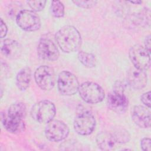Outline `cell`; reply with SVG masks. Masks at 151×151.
<instances>
[{
    "mask_svg": "<svg viewBox=\"0 0 151 151\" xmlns=\"http://www.w3.org/2000/svg\"><path fill=\"white\" fill-rule=\"evenodd\" d=\"M55 40L61 50L67 53L77 51L82 42L79 31L72 25L61 28L55 34Z\"/></svg>",
    "mask_w": 151,
    "mask_h": 151,
    "instance_id": "6da1fadb",
    "label": "cell"
},
{
    "mask_svg": "<svg viewBox=\"0 0 151 151\" xmlns=\"http://www.w3.org/2000/svg\"><path fill=\"white\" fill-rule=\"evenodd\" d=\"M33 119L40 123H48L55 116L56 109L53 103L49 100H41L35 103L31 109Z\"/></svg>",
    "mask_w": 151,
    "mask_h": 151,
    "instance_id": "7a4b0ae2",
    "label": "cell"
},
{
    "mask_svg": "<svg viewBox=\"0 0 151 151\" xmlns=\"http://www.w3.org/2000/svg\"><path fill=\"white\" fill-rule=\"evenodd\" d=\"M81 98L86 103L96 104L102 101L104 98V91L98 84L86 81L81 84L78 88Z\"/></svg>",
    "mask_w": 151,
    "mask_h": 151,
    "instance_id": "3957f363",
    "label": "cell"
},
{
    "mask_svg": "<svg viewBox=\"0 0 151 151\" xmlns=\"http://www.w3.org/2000/svg\"><path fill=\"white\" fill-rule=\"evenodd\" d=\"M73 126L75 131L78 134L83 136L90 134L96 127L94 116L89 111H80L76 116Z\"/></svg>",
    "mask_w": 151,
    "mask_h": 151,
    "instance_id": "277c9868",
    "label": "cell"
},
{
    "mask_svg": "<svg viewBox=\"0 0 151 151\" xmlns=\"http://www.w3.org/2000/svg\"><path fill=\"white\" fill-rule=\"evenodd\" d=\"M57 86L62 95L71 96L78 91L80 85L77 77L74 74L68 71H63L58 75Z\"/></svg>",
    "mask_w": 151,
    "mask_h": 151,
    "instance_id": "5b68a950",
    "label": "cell"
},
{
    "mask_svg": "<svg viewBox=\"0 0 151 151\" xmlns=\"http://www.w3.org/2000/svg\"><path fill=\"white\" fill-rule=\"evenodd\" d=\"M17 25L25 31H35L40 29L41 21L38 14L31 10H21L16 17Z\"/></svg>",
    "mask_w": 151,
    "mask_h": 151,
    "instance_id": "8992f818",
    "label": "cell"
},
{
    "mask_svg": "<svg viewBox=\"0 0 151 151\" xmlns=\"http://www.w3.org/2000/svg\"><path fill=\"white\" fill-rule=\"evenodd\" d=\"M150 54L145 47L140 44L132 46L129 52V58L134 67L145 71L150 66Z\"/></svg>",
    "mask_w": 151,
    "mask_h": 151,
    "instance_id": "52a82bcc",
    "label": "cell"
},
{
    "mask_svg": "<svg viewBox=\"0 0 151 151\" xmlns=\"http://www.w3.org/2000/svg\"><path fill=\"white\" fill-rule=\"evenodd\" d=\"M37 84L44 90H50L55 86V76L54 69L48 65H41L34 73Z\"/></svg>",
    "mask_w": 151,
    "mask_h": 151,
    "instance_id": "ba28073f",
    "label": "cell"
},
{
    "mask_svg": "<svg viewBox=\"0 0 151 151\" xmlns=\"http://www.w3.org/2000/svg\"><path fill=\"white\" fill-rule=\"evenodd\" d=\"M69 134V128L63 122L52 120L48 122L45 129V134L51 142H60L64 140Z\"/></svg>",
    "mask_w": 151,
    "mask_h": 151,
    "instance_id": "9c48e42d",
    "label": "cell"
},
{
    "mask_svg": "<svg viewBox=\"0 0 151 151\" xmlns=\"http://www.w3.org/2000/svg\"><path fill=\"white\" fill-rule=\"evenodd\" d=\"M38 55L42 60L54 61L60 55L59 51L55 44L50 39L41 38L37 47Z\"/></svg>",
    "mask_w": 151,
    "mask_h": 151,
    "instance_id": "30bf717a",
    "label": "cell"
},
{
    "mask_svg": "<svg viewBox=\"0 0 151 151\" xmlns=\"http://www.w3.org/2000/svg\"><path fill=\"white\" fill-rule=\"evenodd\" d=\"M107 104L113 111L122 114L127 109L129 101L124 93L113 91L108 96Z\"/></svg>",
    "mask_w": 151,
    "mask_h": 151,
    "instance_id": "8fae6325",
    "label": "cell"
},
{
    "mask_svg": "<svg viewBox=\"0 0 151 151\" xmlns=\"http://www.w3.org/2000/svg\"><path fill=\"white\" fill-rule=\"evenodd\" d=\"M127 79L131 87L136 90L144 88L146 86L147 81V77L145 71L134 66L129 69Z\"/></svg>",
    "mask_w": 151,
    "mask_h": 151,
    "instance_id": "7c38bea8",
    "label": "cell"
},
{
    "mask_svg": "<svg viewBox=\"0 0 151 151\" xmlns=\"http://www.w3.org/2000/svg\"><path fill=\"white\" fill-rule=\"evenodd\" d=\"M124 24L130 28L137 26L149 25L150 24V9L145 8L137 13L127 15L125 19Z\"/></svg>",
    "mask_w": 151,
    "mask_h": 151,
    "instance_id": "4fadbf2b",
    "label": "cell"
},
{
    "mask_svg": "<svg viewBox=\"0 0 151 151\" xmlns=\"http://www.w3.org/2000/svg\"><path fill=\"white\" fill-rule=\"evenodd\" d=\"M134 123L141 128H149L150 125V111L149 108L143 106H136L132 111Z\"/></svg>",
    "mask_w": 151,
    "mask_h": 151,
    "instance_id": "5bb4252c",
    "label": "cell"
},
{
    "mask_svg": "<svg viewBox=\"0 0 151 151\" xmlns=\"http://www.w3.org/2000/svg\"><path fill=\"white\" fill-rule=\"evenodd\" d=\"M1 122L5 129L12 133L21 132L25 129L23 119L11 116L8 113H1Z\"/></svg>",
    "mask_w": 151,
    "mask_h": 151,
    "instance_id": "9a60e30c",
    "label": "cell"
},
{
    "mask_svg": "<svg viewBox=\"0 0 151 151\" xmlns=\"http://www.w3.org/2000/svg\"><path fill=\"white\" fill-rule=\"evenodd\" d=\"M1 51L6 58L15 59L19 57L22 48L18 41L12 39H6L1 43Z\"/></svg>",
    "mask_w": 151,
    "mask_h": 151,
    "instance_id": "2e32d148",
    "label": "cell"
},
{
    "mask_svg": "<svg viewBox=\"0 0 151 151\" xmlns=\"http://www.w3.org/2000/svg\"><path fill=\"white\" fill-rule=\"evenodd\" d=\"M96 143L100 149L103 150H110L113 149L116 142L111 133L102 132L97 135Z\"/></svg>",
    "mask_w": 151,
    "mask_h": 151,
    "instance_id": "e0dca14e",
    "label": "cell"
},
{
    "mask_svg": "<svg viewBox=\"0 0 151 151\" xmlns=\"http://www.w3.org/2000/svg\"><path fill=\"white\" fill-rule=\"evenodd\" d=\"M31 79V69L25 67L22 68L17 74L16 77V84L21 91L25 90L29 86Z\"/></svg>",
    "mask_w": 151,
    "mask_h": 151,
    "instance_id": "ac0fdd59",
    "label": "cell"
},
{
    "mask_svg": "<svg viewBox=\"0 0 151 151\" xmlns=\"http://www.w3.org/2000/svg\"><path fill=\"white\" fill-rule=\"evenodd\" d=\"M7 113L11 116L24 119L27 114V107L22 102H15L11 104Z\"/></svg>",
    "mask_w": 151,
    "mask_h": 151,
    "instance_id": "d6986e66",
    "label": "cell"
},
{
    "mask_svg": "<svg viewBox=\"0 0 151 151\" xmlns=\"http://www.w3.org/2000/svg\"><path fill=\"white\" fill-rule=\"evenodd\" d=\"M115 142L118 143L124 144L129 142L130 135L129 132L122 127H116L111 133Z\"/></svg>",
    "mask_w": 151,
    "mask_h": 151,
    "instance_id": "ffe728a7",
    "label": "cell"
},
{
    "mask_svg": "<svg viewBox=\"0 0 151 151\" xmlns=\"http://www.w3.org/2000/svg\"><path fill=\"white\" fill-rule=\"evenodd\" d=\"M77 57L80 63L86 67L92 68L96 65V58L95 55L91 53L80 51L78 52Z\"/></svg>",
    "mask_w": 151,
    "mask_h": 151,
    "instance_id": "44dd1931",
    "label": "cell"
},
{
    "mask_svg": "<svg viewBox=\"0 0 151 151\" xmlns=\"http://www.w3.org/2000/svg\"><path fill=\"white\" fill-rule=\"evenodd\" d=\"M50 11L51 15L54 17H63L64 15V6L63 4L59 1H52L50 6Z\"/></svg>",
    "mask_w": 151,
    "mask_h": 151,
    "instance_id": "7402d4cb",
    "label": "cell"
},
{
    "mask_svg": "<svg viewBox=\"0 0 151 151\" xmlns=\"http://www.w3.org/2000/svg\"><path fill=\"white\" fill-rule=\"evenodd\" d=\"M47 1L44 0L41 1H28L27 4L34 12H39L44 8Z\"/></svg>",
    "mask_w": 151,
    "mask_h": 151,
    "instance_id": "603a6c76",
    "label": "cell"
},
{
    "mask_svg": "<svg viewBox=\"0 0 151 151\" xmlns=\"http://www.w3.org/2000/svg\"><path fill=\"white\" fill-rule=\"evenodd\" d=\"M73 2L79 7L88 9L94 6L97 3V1H73Z\"/></svg>",
    "mask_w": 151,
    "mask_h": 151,
    "instance_id": "cb8c5ba5",
    "label": "cell"
},
{
    "mask_svg": "<svg viewBox=\"0 0 151 151\" xmlns=\"http://www.w3.org/2000/svg\"><path fill=\"white\" fill-rule=\"evenodd\" d=\"M141 148L144 151L151 150V140L148 137H145L142 139L140 142Z\"/></svg>",
    "mask_w": 151,
    "mask_h": 151,
    "instance_id": "d4e9b609",
    "label": "cell"
},
{
    "mask_svg": "<svg viewBox=\"0 0 151 151\" xmlns=\"http://www.w3.org/2000/svg\"><path fill=\"white\" fill-rule=\"evenodd\" d=\"M141 101L148 108L150 107V91L143 93L140 97Z\"/></svg>",
    "mask_w": 151,
    "mask_h": 151,
    "instance_id": "484cf974",
    "label": "cell"
},
{
    "mask_svg": "<svg viewBox=\"0 0 151 151\" xmlns=\"http://www.w3.org/2000/svg\"><path fill=\"white\" fill-rule=\"evenodd\" d=\"M0 27H1V38H2L5 37V35H6V33H7V31H8L6 25L5 23V22H4L2 19H1Z\"/></svg>",
    "mask_w": 151,
    "mask_h": 151,
    "instance_id": "4316f807",
    "label": "cell"
},
{
    "mask_svg": "<svg viewBox=\"0 0 151 151\" xmlns=\"http://www.w3.org/2000/svg\"><path fill=\"white\" fill-rule=\"evenodd\" d=\"M145 47L146 50L150 52V35H148L146 37L145 40Z\"/></svg>",
    "mask_w": 151,
    "mask_h": 151,
    "instance_id": "83f0119b",
    "label": "cell"
},
{
    "mask_svg": "<svg viewBox=\"0 0 151 151\" xmlns=\"http://www.w3.org/2000/svg\"><path fill=\"white\" fill-rule=\"evenodd\" d=\"M129 2H130V3H132V4H134L139 5V4H142V1L137 0V1H129Z\"/></svg>",
    "mask_w": 151,
    "mask_h": 151,
    "instance_id": "f1b7e54d",
    "label": "cell"
}]
</instances>
